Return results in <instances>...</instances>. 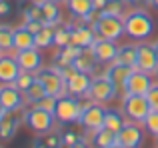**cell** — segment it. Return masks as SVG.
Segmentation results:
<instances>
[{
  "label": "cell",
  "mask_w": 158,
  "mask_h": 148,
  "mask_svg": "<svg viewBox=\"0 0 158 148\" xmlns=\"http://www.w3.org/2000/svg\"><path fill=\"white\" fill-rule=\"evenodd\" d=\"M124 34L132 40H138V42L148 40L154 34V20H152V16L146 10H140V8L126 12V16H124Z\"/></svg>",
  "instance_id": "1"
},
{
  "label": "cell",
  "mask_w": 158,
  "mask_h": 148,
  "mask_svg": "<svg viewBox=\"0 0 158 148\" xmlns=\"http://www.w3.org/2000/svg\"><path fill=\"white\" fill-rule=\"evenodd\" d=\"M122 112L126 116V120L142 124L146 120V116L152 112L150 102L146 96H136V94H124L122 96Z\"/></svg>",
  "instance_id": "2"
},
{
  "label": "cell",
  "mask_w": 158,
  "mask_h": 148,
  "mask_svg": "<svg viewBox=\"0 0 158 148\" xmlns=\"http://www.w3.org/2000/svg\"><path fill=\"white\" fill-rule=\"evenodd\" d=\"M92 28H94L98 38H106V40L118 42L124 36V18L110 16V14H100L96 18V22H92Z\"/></svg>",
  "instance_id": "3"
},
{
  "label": "cell",
  "mask_w": 158,
  "mask_h": 148,
  "mask_svg": "<svg viewBox=\"0 0 158 148\" xmlns=\"http://www.w3.org/2000/svg\"><path fill=\"white\" fill-rule=\"evenodd\" d=\"M82 102L76 96H62L56 100V108H54V118L58 124H74L80 120L82 114Z\"/></svg>",
  "instance_id": "4"
},
{
  "label": "cell",
  "mask_w": 158,
  "mask_h": 148,
  "mask_svg": "<svg viewBox=\"0 0 158 148\" xmlns=\"http://www.w3.org/2000/svg\"><path fill=\"white\" fill-rule=\"evenodd\" d=\"M36 78L44 84L46 88V94L50 96H56V98H62V96H68V84L66 80L62 78L60 70L56 66H48V68H40L36 72Z\"/></svg>",
  "instance_id": "5"
},
{
  "label": "cell",
  "mask_w": 158,
  "mask_h": 148,
  "mask_svg": "<svg viewBox=\"0 0 158 148\" xmlns=\"http://www.w3.org/2000/svg\"><path fill=\"white\" fill-rule=\"evenodd\" d=\"M22 114H24V122H26V126L32 130V132L44 134V132L54 130V122H56L54 112L42 110V108H38V106H30V108H28L26 112H22Z\"/></svg>",
  "instance_id": "6"
},
{
  "label": "cell",
  "mask_w": 158,
  "mask_h": 148,
  "mask_svg": "<svg viewBox=\"0 0 158 148\" xmlns=\"http://www.w3.org/2000/svg\"><path fill=\"white\" fill-rule=\"evenodd\" d=\"M106 110L100 102H92L90 100L88 104L82 106V114H80V120L78 124L86 130H98V128H104V118H106Z\"/></svg>",
  "instance_id": "7"
},
{
  "label": "cell",
  "mask_w": 158,
  "mask_h": 148,
  "mask_svg": "<svg viewBox=\"0 0 158 148\" xmlns=\"http://www.w3.org/2000/svg\"><path fill=\"white\" fill-rule=\"evenodd\" d=\"M116 94H118V90H116V86L112 84V80L106 76V74L92 78V86H90V92H88V98L92 102L104 104V102L116 98Z\"/></svg>",
  "instance_id": "8"
},
{
  "label": "cell",
  "mask_w": 158,
  "mask_h": 148,
  "mask_svg": "<svg viewBox=\"0 0 158 148\" xmlns=\"http://www.w3.org/2000/svg\"><path fill=\"white\" fill-rule=\"evenodd\" d=\"M154 86L152 74L142 72V70H132V74L128 76L126 84H124V94H136V96H146L150 92V88Z\"/></svg>",
  "instance_id": "9"
},
{
  "label": "cell",
  "mask_w": 158,
  "mask_h": 148,
  "mask_svg": "<svg viewBox=\"0 0 158 148\" xmlns=\"http://www.w3.org/2000/svg\"><path fill=\"white\" fill-rule=\"evenodd\" d=\"M136 70H142L148 74H154L158 68V50L150 42H140L138 44V54H136Z\"/></svg>",
  "instance_id": "10"
},
{
  "label": "cell",
  "mask_w": 158,
  "mask_h": 148,
  "mask_svg": "<svg viewBox=\"0 0 158 148\" xmlns=\"http://www.w3.org/2000/svg\"><path fill=\"white\" fill-rule=\"evenodd\" d=\"M72 24V44L78 48H90L94 42H96V32H94L92 24H88L82 18H74Z\"/></svg>",
  "instance_id": "11"
},
{
  "label": "cell",
  "mask_w": 158,
  "mask_h": 148,
  "mask_svg": "<svg viewBox=\"0 0 158 148\" xmlns=\"http://www.w3.org/2000/svg\"><path fill=\"white\" fill-rule=\"evenodd\" d=\"M26 104V98L24 92H20L14 84H2L0 86V106L8 112H16V110H22Z\"/></svg>",
  "instance_id": "12"
},
{
  "label": "cell",
  "mask_w": 158,
  "mask_h": 148,
  "mask_svg": "<svg viewBox=\"0 0 158 148\" xmlns=\"http://www.w3.org/2000/svg\"><path fill=\"white\" fill-rule=\"evenodd\" d=\"M142 140H144L142 128H140L136 122H130V120L122 126L120 132H116V142L124 148H140Z\"/></svg>",
  "instance_id": "13"
},
{
  "label": "cell",
  "mask_w": 158,
  "mask_h": 148,
  "mask_svg": "<svg viewBox=\"0 0 158 148\" xmlns=\"http://www.w3.org/2000/svg\"><path fill=\"white\" fill-rule=\"evenodd\" d=\"M16 62L20 64L22 70H28V72H38L40 68H44V56L40 52V48L32 46V48H26V50H18L16 52Z\"/></svg>",
  "instance_id": "14"
},
{
  "label": "cell",
  "mask_w": 158,
  "mask_h": 148,
  "mask_svg": "<svg viewBox=\"0 0 158 148\" xmlns=\"http://www.w3.org/2000/svg\"><path fill=\"white\" fill-rule=\"evenodd\" d=\"M92 52L94 56H96L98 62L102 64H110L116 60V56H118V44L114 42V40H106V38H96V42L92 44Z\"/></svg>",
  "instance_id": "15"
},
{
  "label": "cell",
  "mask_w": 158,
  "mask_h": 148,
  "mask_svg": "<svg viewBox=\"0 0 158 148\" xmlns=\"http://www.w3.org/2000/svg\"><path fill=\"white\" fill-rule=\"evenodd\" d=\"M66 84H68V94L70 96H76V98L88 96L90 86H92V78H90V74L76 70L68 80H66Z\"/></svg>",
  "instance_id": "16"
},
{
  "label": "cell",
  "mask_w": 158,
  "mask_h": 148,
  "mask_svg": "<svg viewBox=\"0 0 158 148\" xmlns=\"http://www.w3.org/2000/svg\"><path fill=\"white\" fill-rule=\"evenodd\" d=\"M20 126V116L16 112H4L0 116V140L8 142L16 136V130Z\"/></svg>",
  "instance_id": "17"
},
{
  "label": "cell",
  "mask_w": 158,
  "mask_h": 148,
  "mask_svg": "<svg viewBox=\"0 0 158 148\" xmlns=\"http://www.w3.org/2000/svg\"><path fill=\"white\" fill-rule=\"evenodd\" d=\"M132 70H134L132 66H124V64L112 62V66H108V70H106V76L112 80V84L116 86V90L124 94V84H126V80L132 74Z\"/></svg>",
  "instance_id": "18"
},
{
  "label": "cell",
  "mask_w": 158,
  "mask_h": 148,
  "mask_svg": "<svg viewBox=\"0 0 158 148\" xmlns=\"http://www.w3.org/2000/svg\"><path fill=\"white\" fill-rule=\"evenodd\" d=\"M20 64L12 56H0V82L2 84H12L16 76L20 74Z\"/></svg>",
  "instance_id": "19"
},
{
  "label": "cell",
  "mask_w": 158,
  "mask_h": 148,
  "mask_svg": "<svg viewBox=\"0 0 158 148\" xmlns=\"http://www.w3.org/2000/svg\"><path fill=\"white\" fill-rule=\"evenodd\" d=\"M96 64H98V60H96V56H94L92 48H82L80 54L74 58L72 66L76 68L78 72H86V74H90V72L96 70Z\"/></svg>",
  "instance_id": "20"
},
{
  "label": "cell",
  "mask_w": 158,
  "mask_h": 148,
  "mask_svg": "<svg viewBox=\"0 0 158 148\" xmlns=\"http://www.w3.org/2000/svg\"><path fill=\"white\" fill-rule=\"evenodd\" d=\"M66 6H68V12L74 18H82V20H86L96 10L92 0H66Z\"/></svg>",
  "instance_id": "21"
},
{
  "label": "cell",
  "mask_w": 158,
  "mask_h": 148,
  "mask_svg": "<svg viewBox=\"0 0 158 148\" xmlns=\"http://www.w3.org/2000/svg\"><path fill=\"white\" fill-rule=\"evenodd\" d=\"M80 50H82V48L74 46V44H68V46H64V48H58L56 54H54V66H56V68L72 66L74 58L80 54Z\"/></svg>",
  "instance_id": "22"
},
{
  "label": "cell",
  "mask_w": 158,
  "mask_h": 148,
  "mask_svg": "<svg viewBox=\"0 0 158 148\" xmlns=\"http://www.w3.org/2000/svg\"><path fill=\"white\" fill-rule=\"evenodd\" d=\"M42 8V22L46 26H56L60 24V6L52 0H38Z\"/></svg>",
  "instance_id": "23"
},
{
  "label": "cell",
  "mask_w": 158,
  "mask_h": 148,
  "mask_svg": "<svg viewBox=\"0 0 158 148\" xmlns=\"http://www.w3.org/2000/svg\"><path fill=\"white\" fill-rule=\"evenodd\" d=\"M126 116H124V112L122 110H118V108H108L106 110V118H104V128L106 130H110V132H120L122 130V126L126 124Z\"/></svg>",
  "instance_id": "24"
},
{
  "label": "cell",
  "mask_w": 158,
  "mask_h": 148,
  "mask_svg": "<svg viewBox=\"0 0 158 148\" xmlns=\"http://www.w3.org/2000/svg\"><path fill=\"white\" fill-rule=\"evenodd\" d=\"M34 148H64V142H62V132H56V130H50V132L38 134L34 140Z\"/></svg>",
  "instance_id": "25"
},
{
  "label": "cell",
  "mask_w": 158,
  "mask_h": 148,
  "mask_svg": "<svg viewBox=\"0 0 158 148\" xmlns=\"http://www.w3.org/2000/svg\"><path fill=\"white\" fill-rule=\"evenodd\" d=\"M34 46V34L28 30L26 26H16L14 28V50H26V48Z\"/></svg>",
  "instance_id": "26"
},
{
  "label": "cell",
  "mask_w": 158,
  "mask_h": 148,
  "mask_svg": "<svg viewBox=\"0 0 158 148\" xmlns=\"http://www.w3.org/2000/svg\"><path fill=\"white\" fill-rule=\"evenodd\" d=\"M90 144H92V148H108V146L116 144V134L110 132V130H106V128L92 130Z\"/></svg>",
  "instance_id": "27"
},
{
  "label": "cell",
  "mask_w": 158,
  "mask_h": 148,
  "mask_svg": "<svg viewBox=\"0 0 158 148\" xmlns=\"http://www.w3.org/2000/svg\"><path fill=\"white\" fill-rule=\"evenodd\" d=\"M136 54H138V46L134 44H124L118 48V56L114 62L116 64H124V66H136Z\"/></svg>",
  "instance_id": "28"
},
{
  "label": "cell",
  "mask_w": 158,
  "mask_h": 148,
  "mask_svg": "<svg viewBox=\"0 0 158 148\" xmlns=\"http://www.w3.org/2000/svg\"><path fill=\"white\" fill-rule=\"evenodd\" d=\"M58 26V24H56ZM56 26H44L38 34H34V46L44 50V48L54 46V38H56Z\"/></svg>",
  "instance_id": "29"
},
{
  "label": "cell",
  "mask_w": 158,
  "mask_h": 148,
  "mask_svg": "<svg viewBox=\"0 0 158 148\" xmlns=\"http://www.w3.org/2000/svg\"><path fill=\"white\" fill-rule=\"evenodd\" d=\"M46 96V88H44V84L36 78L34 80V84L30 86V88L24 92V98H26V104H30V106H34V104H38L42 98Z\"/></svg>",
  "instance_id": "30"
},
{
  "label": "cell",
  "mask_w": 158,
  "mask_h": 148,
  "mask_svg": "<svg viewBox=\"0 0 158 148\" xmlns=\"http://www.w3.org/2000/svg\"><path fill=\"white\" fill-rule=\"evenodd\" d=\"M72 44V24H58L56 26V38H54V46L64 48Z\"/></svg>",
  "instance_id": "31"
},
{
  "label": "cell",
  "mask_w": 158,
  "mask_h": 148,
  "mask_svg": "<svg viewBox=\"0 0 158 148\" xmlns=\"http://www.w3.org/2000/svg\"><path fill=\"white\" fill-rule=\"evenodd\" d=\"M0 50H14V28L8 24H0Z\"/></svg>",
  "instance_id": "32"
},
{
  "label": "cell",
  "mask_w": 158,
  "mask_h": 148,
  "mask_svg": "<svg viewBox=\"0 0 158 148\" xmlns=\"http://www.w3.org/2000/svg\"><path fill=\"white\" fill-rule=\"evenodd\" d=\"M36 80V74L34 72H28V70H20V74L16 76V80L12 82V84L16 86V88L20 90V92H26L28 88H30L32 84H34Z\"/></svg>",
  "instance_id": "33"
},
{
  "label": "cell",
  "mask_w": 158,
  "mask_h": 148,
  "mask_svg": "<svg viewBox=\"0 0 158 148\" xmlns=\"http://www.w3.org/2000/svg\"><path fill=\"white\" fill-rule=\"evenodd\" d=\"M102 14H110V16H126V0H110L106 4V8L102 10Z\"/></svg>",
  "instance_id": "34"
},
{
  "label": "cell",
  "mask_w": 158,
  "mask_h": 148,
  "mask_svg": "<svg viewBox=\"0 0 158 148\" xmlns=\"http://www.w3.org/2000/svg\"><path fill=\"white\" fill-rule=\"evenodd\" d=\"M142 124H144V128H146L150 134L158 136V110H152V112L146 116V120H144Z\"/></svg>",
  "instance_id": "35"
},
{
  "label": "cell",
  "mask_w": 158,
  "mask_h": 148,
  "mask_svg": "<svg viewBox=\"0 0 158 148\" xmlns=\"http://www.w3.org/2000/svg\"><path fill=\"white\" fill-rule=\"evenodd\" d=\"M80 134L76 132V130H70V128H66L64 132H62V142H64V146L66 148H70V146H74L78 140H80Z\"/></svg>",
  "instance_id": "36"
},
{
  "label": "cell",
  "mask_w": 158,
  "mask_h": 148,
  "mask_svg": "<svg viewBox=\"0 0 158 148\" xmlns=\"http://www.w3.org/2000/svg\"><path fill=\"white\" fill-rule=\"evenodd\" d=\"M56 100H58L56 96L46 94V96H44L38 104H34V106H38V108H42V110H48V112H54V108H56Z\"/></svg>",
  "instance_id": "37"
},
{
  "label": "cell",
  "mask_w": 158,
  "mask_h": 148,
  "mask_svg": "<svg viewBox=\"0 0 158 148\" xmlns=\"http://www.w3.org/2000/svg\"><path fill=\"white\" fill-rule=\"evenodd\" d=\"M148 102H150V108L152 110H158V82H154V86L150 88V92L146 94Z\"/></svg>",
  "instance_id": "38"
},
{
  "label": "cell",
  "mask_w": 158,
  "mask_h": 148,
  "mask_svg": "<svg viewBox=\"0 0 158 148\" xmlns=\"http://www.w3.org/2000/svg\"><path fill=\"white\" fill-rule=\"evenodd\" d=\"M24 26H26L28 30L32 32V34H38V32L42 30V28L46 26V24H44L42 20H26V22H24Z\"/></svg>",
  "instance_id": "39"
},
{
  "label": "cell",
  "mask_w": 158,
  "mask_h": 148,
  "mask_svg": "<svg viewBox=\"0 0 158 148\" xmlns=\"http://www.w3.org/2000/svg\"><path fill=\"white\" fill-rule=\"evenodd\" d=\"M12 14V4L8 0H0V18H6Z\"/></svg>",
  "instance_id": "40"
},
{
  "label": "cell",
  "mask_w": 158,
  "mask_h": 148,
  "mask_svg": "<svg viewBox=\"0 0 158 148\" xmlns=\"http://www.w3.org/2000/svg\"><path fill=\"white\" fill-rule=\"evenodd\" d=\"M92 2H94V8H96V10H98V12L102 14V10L106 8V4L110 2V0H92Z\"/></svg>",
  "instance_id": "41"
},
{
  "label": "cell",
  "mask_w": 158,
  "mask_h": 148,
  "mask_svg": "<svg viewBox=\"0 0 158 148\" xmlns=\"http://www.w3.org/2000/svg\"><path fill=\"white\" fill-rule=\"evenodd\" d=\"M70 148H92V144H90L88 140H84V138H80V140L76 142L74 146H70Z\"/></svg>",
  "instance_id": "42"
},
{
  "label": "cell",
  "mask_w": 158,
  "mask_h": 148,
  "mask_svg": "<svg viewBox=\"0 0 158 148\" xmlns=\"http://www.w3.org/2000/svg\"><path fill=\"white\" fill-rule=\"evenodd\" d=\"M148 2H150V4H152V6H154V8H156V10H158V0H148Z\"/></svg>",
  "instance_id": "43"
},
{
  "label": "cell",
  "mask_w": 158,
  "mask_h": 148,
  "mask_svg": "<svg viewBox=\"0 0 158 148\" xmlns=\"http://www.w3.org/2000/svg\"><path fill=\"white\" fill-rule=\"evenodd\" d=\"M126 2H130V4H138V2H146V0H126Z\"/></svg>",
  "instance_id": "44"
},
{
  "label": "cell",
  "mask_w": 158,
  "mask_h": 148,
  "mask_svg": "<svg viewBox=\"0 0 158 148\" xmlns=\"http://www.w3.org/2000/svg\"><path fill=\"white\" fill-rule=\"evenodd\" d=\"M108 148H124V146H120L118 142H116V144H112V146H108Z\"/></svg>",
  "instance_id": "45"
},
{
  "label": "cell",
  "mask_w": 158,
  "mask_h": 148,
  "mask_svg": "<svg viewBox=\"0 0 158 148\" xmlns=\"http://www.w3.org/2000/svg\"><path fill=\"white\" fill-rule=\"evenodd\" d=\"M4 112H6V110H4V108H2V106H0V116H2V114H4Z\"/></svg>",
  "instance_id": "46"
},
{
  "label": "cell",
  "mask_w": 158,
  "mask_h": 148,
  "mask_svg": "<svg viewBox=\"0 0 158 148\" xmlns=\"http://www.w3.org/2000/svg\"><path fill=\"white\" fill-rule=\"evenodd\" d=\"M52 2H56V4H60V2H66V0H52Z\"/></svg>",
  "instance_id": "47"
},
{
  "label": "cell",
  "mask_w": 158,
  "mask_h": 148,
  "mask_svg": "<svg viewBox=\"0 0 158 148\" xmlns=\"http://www.w3.org/2000/svg\"><path fill=\"white\" fill-rule=\"evenodd\" d=\"M154 76H156V80H158V68H156V72H154Z\"/></svg>",
  "instance_id": "48"
},
{
  "label": "cell",
  "mask_w": 158,
  "mask_h": 148,
  "mask_svg": "<svg viewBox=\"0 0 158 148\" xmlns=\"http://www.w3.org/2000/svg\"><path fill=\"white\" fill-rule=\"evenodd\" d=\"M154 46H156V50H158V40H156V42H154Z\"/></svg>",
  "instance_id": "49"
},
{
  "label": "cell",
  "mask_w": 158,
  "mask_h": 148,
  "mask_svg": "<svg viewBox=\"0 0 158 148\" xmlns=\"http://www.w3.org/2000/svg\"><path fill=\"white\" fill-rule=\"evenodd\" d=\"M156 144H158V136H156Z\"/></svg>",
  "instance_id": "50"
},
{
  "label": "cell",
  "mask_w": 158,
  "mask_h": 148,
  "mask_svg": "<svg viewBox=\"0 0 158 148\" xmlns=\"http://www.w3.org/2000/svg\"><path fill=\"white\" fill-rule=\"evenodd\" d=\"M0 52H2V50H0Z\"/></svg>",
  "instance_id": "51"
},
{
  "label": "cell",
  "mask_w": 158,
  "mask_h": 148,
  "mask_svg": "<svg viewBox=\"0 0 158 148\" xmlns=\"http://www.w3.org/2000/svg\"><path fill=\"white\" fill-rule=\"evenodd\" d=\"M156 148H158V146H156Z\"/></svg>",
  "instance_id": "52"
}]
</instances>
